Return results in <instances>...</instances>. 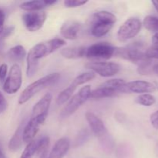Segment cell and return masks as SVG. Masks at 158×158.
Listing matches in <instances>:
<instances>
[{"instance_id":"1","label":"cell","mask_w":158,"mask_h":158,"mask_svg":"<svg viewBox=\"0 0 158 158\" xmlns=\"http://www.w3.org/2000/svg\"><path fill=\"white\" fill-rule=\"evenodd\" d=\"M60 77V74L59 73H52L48 74V75L41 77L39 80H35V82L29 84L20 94L18 101L19 104L22 105L26 103L31 98H32L35 94H38L40 91L43 90L47 86H51L56 81H58Z\"/></svg>"},{"instance_id":"2","label":"cell","mask_w":158,"mask_h":158,"mask_svg":"<svg viewBox=\"0 0 158 158\" xmlns=\"http://www.w3.org/2000/svg\"><path fill=\"white\" fill-rule=\"evenodd\" d=\"M91 86L89 85L80 88L77 94H74L66 103V106L62 110L60 114V119H66L74 114L80 108L83 103H84L88 99H89L91 93Z\"/></svg>"},{"instance_id":"3","label":"cell","mask_w":158,"mask_h":158,"mask_svg":"<svg viewBox=\"0 0 158 158\" xmlns=\"http://www.w3.org/2000/svg\"><path fill=\"white\" fill-rule=\"evenodd\" d=\"M143 49V45L141 43H133L124 47L116 48L114 55L139 65L148 60Z\"/></svg>"},{"instance_id":"4","label":"cell","mask_w":158,"mask_h":158,"mask_svg":"<svg viewBox=\"0 0 158 158\" xmlns=\"http://www.w3.org/2000/svg\"><path fill=\"white\" fill-rule=\"evenodd\" d=\"M116 47L109 43L100 42L86 48V56L90 60H109L115 54Z\"/></svg>"},{"instance_id":"5","label":"cell","mask_w":158,"mask_h":158,"mask_svg":"<svg viewBox=\"0 0 158 158\" xmlns=\"http://www.w3.org/2000/svg\"><path fill=\"white\" fill-rule=\"evenodd\" d=\"M142 23L137 17H131L127 19L119 28L117 39L120 42H126L134 38L140 32Z\"/></svg>"},{"instance_id":"6","label":"cell","mask_w":158,"mask_h":158,"mask_svg":"<svg viewBox=\"0 0 158 158\" xmlns=\"http://www.w3.org/2000/svg\"><path fill=\"white\" fill-rule=\"evenodd\" d=\"M23 75L20 66L17 63L12 66L9 75L3 84V90L8 94H14L19 91L22 86Z\"/></svg>"},{"instance_id":"7","label":"cell","mask_w":158,"mask_h":158,"mask_svg":"<svg viewBox=\"0 0 158 158\" xmlns=\"http://www.w3.org/2000/svg\"><path fill=\"white\" fill-rule=\"evenodd\" d=\"M86 67L103 77H114L120 70V65L114 62H90Z\"/></svg>"},{"instance_id":"8","label":"cell","mask_w":158,"mask_h":158,"mask_svg":"<svg viewBox=\"0 0 158 158\" xmlns=\"http://www.w3.org/2000/svg\"><path fill=\"white\" fill-rule=\"evenodd\" d=\"M46 13L43 11L28 12L22 16L23 24L29 32H36L44 25L46 19Z\"/></svg>"},{"instance_id":"9","label":"cell","mask_w":158,"mask_h":158,"mask_svg":"<svg viewBox=\"0 0 158 158\" xmlns=\"http://www.w3.org/2000/svg\"><path fill=\"white\" fill-rule=\"evenodd\" d=\"M52 96L50 93L45 94L32 107V113L31 117L40 120L44 123L48 116L49 107L52 103Z\"/></svg>"},{"instance_id":"10","label":"cell","mask_w":158,"mask_h":158,"mask_svg":"<svg viewBox=\"0 0 158 158\" xmlns=\"http://www.w3.org/2000/svg\"><path fill=\"white\" fill-rule=\"evenodd\" d=\"M85 117L93 134L96 137L99 138H103L105 136L107 135V129L100 117H97L95 114L92 112H86Z\"/></svg>"},{"instance_id":"11","label":"cell","mask_w":158,"mask_h":158,"mask_svg":"<svg viewBox=\"0 0 158 158\" xmlns=\"http://www.w3.org/2000/svg\"><path fill=\"white\" fill-rule=\"evenodd\" d=\"M82 29L81 23L76 20H67L62 25L60 33L68 40H75L79 37Z\"/></svg>"},{"instance_id":"12","label":"cell","mask_w":158,"mask_h":158,"mask_svg":"<svg viewBox=\"0 0 158 158\" xmlns=\"http://www.w3.org/2000/svg\"><path fill=\"white\" fill-rule=\"evenodd\" d=\"M42 124H43V123L40 120L31 117L30 120L26 123V124H25L24 129H23V143L28 144L29 143L32 142L36 136L37 133L40 130V127Z\"/></svg>"},{"instance_id":"13","label":"cell","mask_w":158,"mask_h":158,"mask_svg":"<svg viewBox=\"0 0 158 158\" xmlns=\"http://www.w3.org/2000/svg\"><path fill=\"white\" fill-rule=\"evenodd\" d=\"M69 148L70 140L69 137H61L56 142L47 158H63L69 151Z\"/></svg>"},{"instance_id":"14","label":"cell","mask_w":158,"mask_h":158,"mask_svg":"<svg viewBox=\"0 0 158 158\" xmlns=\"http://www.w3.org/2000/svg\"><path fill=\"white\" fill-rule=\"evenodd\" d=\"M126 88L128 92L143 94L152 93L156 90V86L152 83L144 80H135L127 83Z\"/></svg>"},{"instance_id":"15","label":"cell","mask_w":158,"mask_h":158,"mask_svg":"<svg viewBox=\"0 0 158 158\" xmlns=\"http://www.w3.org/2000/svg\"><path fill=\"white\" fill-rule=\"evenodd\" d=\"M57 1H49V0H33V1L24 2L20 5V9L27 12H36L41 10L43 8L52 6Z\"/></svg>"},{"instance_id":"16","label":"cell","mask_w":158,"mask_h":158,"mask_svg":"<svg viewBox=\"0 0 158 158\" xmlns=\"http://www.w3.org/2000/svg\"><path fill=\"white\" fill-rule=\"evenodd\" d=\"M86 48L85 46H69L60 51L63 57L69 60L80 59L86 56Z\"/></svg>"},{"instance_id":"17","label":"cell","mask_w":158,"mask_h":158,"mask_svg":"<svg viewBox=\"0 0 158 158\" xmlns=\"http://www.w3.org/2000/svg\"><path fill=\"white\" fill-rule=\"evenodd\" d=\"M24 123H20L19 126L16 129L15 132L14 133L13 136L10 139L9 143V151L15 152L21 148L22 145L23 143V133L24 129Z\"/></svg>"},{"instance_id":"18","label":"cell","mask_w":158,"mask_h":158,"mask_svg":"<svg viewBox=\"0 0 158 158\" xmlns=\"http://www.w3.org/2000/svg\"><path fill=\"white\" fill-rule=\"evenodd\" d=\"M91 23H92L91 34L97 38L106 35L114 26V25L103 22H91Z\"/></svg>"},{"instance_id":"19","label":"cell","mask_w":158,"mask_h":158,"mask_svg":"<svg viewBox=\"0 0 158 158\" xmlns=\"http://www.w3.org/2000/svg\"><path fill=\"white\" fill-rule=\"evenodd\" d=\"M127 83L122 79H111V80H106L104 83H102L100 86L103 87L109 88L112 90L119 93H127V89L126 88Z\"/></svg>"},{"instance_id":"20","label":"cell","mask_w":158,"mask_h":158,"mask_svg":"<svg viewBox=\"0 0 158 158\" xmlns=\"http://www.w3.org/2000/svg\"><path fill=\"white\" fill-rule=\"evenodd\" d=\"M118 94L119 93L112 90V89H109V88L100 86L98 88L94 89V90L91 91L89 99L99 100V99L110 98V97H117V96H118Z\"/></svg>"},{"instance_id":"21","label":"cell","mask_w":158,"mask_h":158,"mask_svg":"<svg viewBox=\"0 0 158 158\" xmlns=\"http://www.w3.org/2000/svg\"><path fill=\"white\" fill-rule=\"evenodd\" d=\"M26 49L21 45H17L9 49L7 56L13 62H22L26 57Z\"/></svg>"},{"instance_id":"22","label":"cell","mask_w":158,"mask_h":158,"mask_svg":"<svg viewBox=\"0 0 158 158\" xmlns=\"http://www.w3.org/2000/svg\"><path fill=\"white\" fill-rule=\"evenodd\" d=\"M117 21V17L114 13L108 11H99L93 14L91 22H103L114 25Z\"/></svg>"},{"instance_id":"23","label":"cell","mask_w":158,"mask_h":158,"mask_svg":"<svg viewBox=\"0 0 158 158\" xmlns=\"http://www.w3.org/2000/svg\"><path fill=\"white\" fill-rule=\"evenodd\" d=\"M77 86H78L73 81L68 87H66V89H63V91H61V92L59 94V95L57 96L56 100V105L60 106V105H63L65 103H66V102L73 97V94L74 91L77 89Z\"/></svg>"},{"instance_id":"24","label":"cell","mask_w":158,"mask_h":158,"mask_svg":"<svg viewBox=\"0 0 158 158\" xmlns=\"http://www.w3.org/2000/svg\"><path fill=\"white\" fill-rule=\"evenodd\" d=\"M40 147V138L33 140L26 145L19 158H33L38 153Z\"/></svg>"},{"instance_id":"25","label":"cell","mask_w":158,"mask_h":158,"mask_svg":"<svg viewBox=\"0 0 158 158\" xmlns=\"http://www.w3.org/2000/svg\"><path fill=\"white\" fill-rule=\"evenodd\" d=\"M26 62H27V67H26V76L29 78L33 77L35 73L38 70L39 60L35 57L32 56L30 52H28L26 55Z\"/></svg>"},{"instance_id":"26","label":"cell","mask_w":158,"mask_h":158,"mask_svg":"<svg viewBox=\"0 0 158 158\" xmlns=\"http://www.w3.org/2000/svg\"><path fill=\"white\" fill-rule=\"evenodd\" d=\"M66 41L63 39L60 38H54L52 40H49L48 41L45 42V44H46V48H47L48 53L51 54L53 52H55L57 49H60V48L63 47V46L66 45Z\"/></svg>"},{"instance_id":"27","label":"cell","mask_w":158,"mask_h":158,"mask_svg":"<svg viewBox=\"0 0 158 158\" xmlns=\"http://www.w3.org/2000/svg\"><path fill=\"white\" fill-rule=\"evenodd\" d=\"M143 25L148 30L158 32V17L153 15H148L143 21Z\"/></svg>"},{"instance_id":"28","label":"cell","mask_w":158,"mask_h":158,"mask_svg":"<svg viewBox=\"0 0 158 158\" xmlns=\"http://www.w3.org/2000/svg\"><path fill=\"white\" fill-rule=\"evenodd\" d=\"M135 102L144 106H151L156 103V98L150 94H140L136 98Z\"/></svg>"},{"instance_id":"29","label":"cell","mask_w":158,"mask_h":158,"mask_svg":"<svg viewBox=\"0 0 158 158\" xmlns=\"http://www.w3.org/2000/svg\"><path fill=\"white\" fill-rule=\"evenodd\" d=\"M95 78V73L93 72H85L83 73L80 74L77 77H75L73 81L77 85V86H80V85L85 84L87 82L91 81Z\"/></svg>"},{"instance_id":"30","label":"cell","mask_w":158,"mask_h":158,"mask_svg":"<svg viewBox=\"0 0 158 158\" xmlns=\"http://www.w3.org/2000/svg\"><path fill=\"white\" fill-rule=\"evenodd\" d=\"M151 70L153 71V67H151V60L150 59L145 60L144 62L138 65L137 71L141 75H148L151 73Z\"/></svg>"},{"instance_id":"31","label":"cell","mask_w":158,"mask_h":158,"mask_svg":"<svg viewBox=\"0 0 158 158\" xmlns=\"http://www.w3.org/2000/svg\"><path fill=\"white\" fill-rule=\"evenodd\" d=\"M86 3H87V1L83 0H66L64 1V6L66 8H77L83 6Z\"/></svg>"},{"instance_id":"32","label":"cell","mask_w":158,"mask_h":158,"mask_svg":"<svg viewBox=\"0 0 158 158\" xmlns=\"http://www.w3.org/2000/svg\"><path fill=\"white\" fill-rule=\"evenodd\" d=\"M145 55L148 59H158V46H153L148 48L145 52Z\"/></svg>"},{"instance_id":"33","label":"cell","mask_w":158,"mask_h":158,"mask_svg":"<svg viewBox=\"0 0 158 158\" xmlns=\"http://www.w3.org/2000/svg\"><path fill=\"white\" fill-rule=\"evenodd\" d=\"M8 72V66L6 63H2L0 66V82H5Z\"/></svg>"},{"instance_id":"34","label":"cell","mask_w":158,"mask_h":158,"mask_svg":"<svg viewBox=\"0 0 158 158\" xmlns=\"http://www.w3.org/2000/svg\"><path fill=\"white\" fill-rule=\"evenodd\" d=\"M14 30V27L13 26H11V27H8L6 28V29L3 30V32H2L1 34V36H0V44H2V42L3 40H5L6 38H7L9 35H10L12 34V32H13Z\"/></svg>"},{"instance_id":"35","label":"cell","mask_w":158,"mask_h":158,"mask_svg":"<svg viewBox=\"0 0 158 158\" xmlns=\"http://www.w3.org/2000/svg\"><path fill=\"white\" fill-rule=\"evenodd\" d=\"M8 107V102L4 95L0 92V114L6 110Z\"/></svg>"},{"instance_id":"36","label":"cell","mask_w":158,"mask_h":158,"mask_svg":"<svg viewBox=\"0 0 158 158\" xmlns=\"http://www.w3.org/2000/svg\"><path fill=\"white\" fill-rule=\"evenodd\" d=\"M150 120H151V123L152 126L155 129L158 130V110L151 114Z\"/></svg>"},{"instance_id":"37","label":"cell","mask_w":158,"mask_h":158,"mask_svg":"<svg viewBox=\"0 0 158 158\" xmlns=\"http://www.w3.org/2000/svg\"><path fill=\"white\" fill-rule=\"evenodd\" d=\"M5 18H6V15H5L4 11L0 9V35L2 32L4 30V23H5Z\"/></svg>"},{"instance_id":"38","label":"cell","mask_w":158,"mask_h":158,"mask_svg":"<svg viewBox=\"0 0 158 158\" xmlns=\"http://www.w3.org/2000/svg\"><path fill=\"white\" fill-rule=\"evenodd\" d=\"M152 43H154V46H158V32L154 34V36L152 37Z\"/></svg>"},{"instance_id":"39","label":"cell","mask_w":158,"mask_h":158,"mask_svg":"<svg viewBox=\"0 0 158 158\" xmlns=\"http://www.w3.org/2000/svg\"><path fill=\"white\" fill-rule=\"evenodd\" d=\"M0 158H6L4 152H3L2 146V144H1V142H0Z\"/></svg>"},{"instance_id":"40","label":"cell","mask_w":158,"mask_h":158,"mask_svg":"<svg viewBox=\"0 0 158 158\" xmlns=\"http://www.w3.org/2000/svg\"><path fill=\"white\" fill-rule=\"evenodd\" d=\"M153 72H154L156 74H157L158 75V63L153 66Z\"/></svg>"},{"instance_id":"41","label":"cell","mask_w":158,"mask_h":158,"mask_svg":"<svg viewBox=\"0 0 158 158\" xmlns=\"http://www.w3.org/2000/svg\"><path fill=\"white\" fill-rule=\"evenodd\" d=\"M152 3L153 5H154L155 9L157 10V12H158V1L157 0H156V1H152Z\"/></svg>"}]
</instances>
